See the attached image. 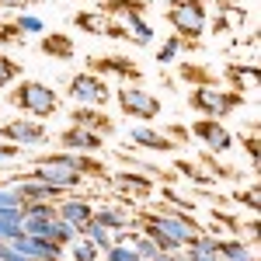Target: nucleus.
<instances>
[{"mask_svg":"<svg viewBox=\"0 0 261 261\" xmlns=\"http://www.w3.org/2000/svg\"><path fill=\"white\" fill-rule=\"evenodd\" d=\"M164 18H167V24L174 28V35L181 39L185 53H199L202 35H205V24H209L205 0H167Z\"/></svg>","mask_w":261,"mask_h":261,"instance_id":"f257e3e1","label":"nucleus"},{"mask_svg":"<svg viewBox=\"0 0 261 261\" xmlns=\"http://www.w3.org/2000/svg\"><path fill=\"white\" fill-rule=\"evenodd\" d=\"M188 105L192 112H199L205 119H226L233 112L244 108V94L233 91V87H220V84H202V87H192L188 91Z\"/></svg>","mask_w":261,"mask_h":261,"instance_id":"f03ea898","label":"nucleus"},{"mask_svg":"<svg viewBox=\"0 0 261 261\" xmlns=\"http://www.w3.org/2000/svg\"><path fill=\"white\" fill-rule=\"evenodd\" d=\"M11 105L28 112V119H53L60 112V94L42 81H21L14 91H11Z\"/></svg>","mask_w":261,"mask_h":261,"instance_id":"7ed1b4c3","label":"nucleus"},{"mask_svg":"<svg viewBox=\"0 0 261 261\" xmlns=\"http://www.w3.org/2000/svg\"><path fill=\"white\" fill-rule=\"evenodd\" d=\"M115 101H119L122 112H125L129 119H136V122H153L161 115V98L150 94L140 84H122L119 91H115Z\"/></svg>","mask_w":261,"mask_h":261,"instance_id":"20e7f679","label":"nucleus"},{"mask_svg":"<svg viewBox=\"0 0 261 261\" xmlns=\"http://www.w3.org/2000/svg\"><path fill=\"white\" fill-rule=\"evenodd\" d=\"M66 98L77 101V105H98V108H105V101L112 98V91H108L105 77L91 73V70H81L66 84Z\"/></svg>","mask_w":261,"mask_h":261,"instance_id":"39448f33","label":"nucleus"},{"mask_svg":"<svg viewBox=\"0 0 261 261\" xmlns=\"http://www.w3.org/2000/svg\"><path fill=\"white\" fill-rule=\"evenodd\" d=\"M188 136H195L209 153H230V150H233V136H230V129H226L220 119H205V115H202L199 122L188 125Z\"/></svg>","mask_w":261,"mask_h":261,"instance_id":"423d86ee","label":"nucleus"},{"mask_svg":"<svg viewBox=\"0 0 261 261\" xmlns=\"http://www.w3.org/2000/svg\"><path fill=\"white\" fill-rule=\"evenodd\" d=\"M87 70L98 77H115V81H143L140 63H133L129 56H87Z\"/></svg>","mask_w":261,"mask_h":261,"instance_id":"0eeeda50","label":"nucleus"},{"mask_svg":"<svg viewBox=\"0 0 261 261\" xmlns=\"http://www.w3.org/2000/svg\"><path fill=\"white\" fill-rule=\"evenodd\" d=\"M0 140L18 143V146H42V143H49V133L39 119H11L0 122Z\"/></svg>","mask_w":261,"mask_h":261,"instance_id":"6e6552de","label":"nucleus"},{"mask_svg":"<svg viewBox=\"0 0 261 261\" xmlns=\"http://www.w3.org/2000/svg\"><path fill=\"white\" fill-rule=\"evenodd\" d=\"M32 178L45 181V185H53V188H60V192H73V188H81L87 178H81L73 167H63V164H49V161H39L32 171H28Z\"/></svg>","mask_w":261,"mask_h":261,"instance_id":"1a4fd4ad","label":"nucleus"},{"mask_svg":"<svg viewBox=\"0 0 261 261\" xmlns=\"http://www.w3.org/2000/svg\"><path fill=\"white\" fill-rule=\"evenodd\" d=\"M129 143L133 146H140V150H150V153H178V140H171L167 133H161V129H153V125H133L129 129Z\"/></svg>","mask_w":261,"mask_h":261,"instance_id":"9d476101","label":"nucleus"},{"mask_svg":"<svg viewBox=\"0 0 261 261\" xmlns=\"http://www.w3.org/2000/svg\"><path fill=\"white\" fill-rule=\"evenodd\" d=\"M56 143H60V150H73V153H101L105 150L101 133H91L84 125H66L56 136Z\"/></svg>","mask_w":261,"mask_h":261,"instance_id":"9b49d317","label":"nucleus"},{"mask_svg":"<svg viewBox=\"0 0 261 261\" xmlns=\"http://www.w3.org/2000/svg\"><path fill=\"white\" fill-rule=\"evenodd\" d=\"M108 185L119 195H133V199H150L153 195V178H146L143 171H115V174H108Z\"/></svg>","mask_w":261,"mask_h":261,"instance_id":"f8f14e48","label":"nucleus"},{"mask_svg":"<svg viewBox=\"0 0 261 261\" xmlns=\"http://www.w3.org/2000/svg\"><path fill=\"white\" fill-rule=\"evenodd\" d=\"M70 125H84L91 133H101V136H115V119L105 115V112H94V105H81L77 112H70Z\"/></svg>","mask_w":261,"mask_h":261,"instance_id":"ddd939ff","label":"nucleus"},{"mask_svg":"<svg viewBox=\"0 0 261 261\" xmlns=\"http://www.w3.org/2000/svg\"><path fill=\"white\" fill-rule=\"evenodd\" d=\"M56 216L63 223H70V226H77V233H81V226L94 216V205L87 199H73V195L70 199H56Z\"/></svg>","mask_w":261,"mask_h":261,"instance_id":"4468645a","label":"nucleus"},{"mask_svg":"<svg viewBox=\"0 0 261 261\" xmlns=\"http://www.w3.org/2000/svg\"><path fill=\"white\" fill-rule=\"evenodd\" d=\"M91 220H98L101 226H108V230L115 233V241H119V233H125V230L133 226V216H129V209H125V205H115V202H108V205H98Z\"/></svg>","mask_w":261,"mask_h":261,"instance_id":"2eb2a0df","label":"nucleus"},{"mask_svg":"<svg viewBox=\"0 0 261 261\" xmlns=\"http://www.w3.org/2000/svg\"><path fill=\"white\" fill-rule=\"evenodd\" d=\"M223 77H226V84L233 87V91H254L261 81V73H258V66L254 63H226V70H223Z\"/></svg>","mask_w":261,"mask_h":261,"instance_id":"dca6fc26","label":"nucleus"},{"mask_svg":"<svg viewBox=\"0 0 261 261\" xmlns=\"http://www.w3.org/2000/svg\"><path fill=\"white\" fill-rule=\"evenodd\" d=\"M42 56H53V60H73V53H77V45H73V35H66V32H45L39 42Z\"/></svg>","mask_w":261,"mask_h":261,"instance_id":"f3484780","label":"nucleus"},{"mask_svg":"<svg viewBox=\"0 0 261 261\" xmlns=\"http://www.w3.org/2000/svg\"><path fill=\"white\" fill-rule=\"evenodd\" d=\"M216 251H220V261H258L254 247L244 244L241 237H216Z\"/></svg>","mask_w":261,"mask_h":261,"instance_id":"a211bd4d","label":"nucleus"},{"mask_svg":"<svg viewBox=\"0 0 261 261\" xmlns=\"http://www.w3.org/2000/svg\"><path fill=\"white\" fill-rule=\"evenodd\" d=\"M181 251H185L181 261H220V251H216V237L213 233H199L195 241L185 244Z\"/></svg>","mask_w":261,"mask_h":261,"instance_id":"6ab92c4d","label":"nucleus"},{"mask_svg":"<svg viewBox=\"0 0 261 261\" xmlns=\"http://www.w3.org/2000/svg\"><path fill=\"white\" fill-rule=\"evenodd\" d=\"M216 11H220V18H216L213 35H223V32H230V28H241L244 18H247V11H244L241 4H230V0H216Z\"/></svg>","mask_w":261,"mask_h":261,"instance_id":"aec40b11","label":"nucleus"},{"mask_svg":"<svg viewBox=\"0 0 261 261\" xmlns=\"http://www.w3.org/2000/svg\"><path fill=\"white\" fill-rule=\"evenodd\" d=\"M119 21H122V28H125V35H129L133 45H150L153 42V28H150L146 14H125Z\"/></svg>","mask_w":261,"mask_h":261,"instance_id":"412c9836","label":"nucleus"},{"mask_svg":"<svg viewBox=\"0 0 261 261\" xmlns=\"http://www.w3.org/2000/svg\"><path fill=\"white\" fill-rule=\"evenodd\" d=\"M108 14L105 11H77L73 14V28H81V32H87V35H105V28H108Z\"/></svg>","mask_w":261,"mask_h":261,"instance_id":"4be33fe9","label":"nucleus"},{"mask_svg":"<svg viewBox=\"0 0 261 261\" xmlns=\"http://www.w3.org/2000/svg\"><path fill=\"white\" fill-rule=\"evenodd\" d=\"M146 0H98V11L108 18H125V14H146Z\"/></svg>","mask_w":261,"mask_h":261,"instance_id":"5701e85b","label":"nucleus"},{"mask_svg":"<svg viewBox=\"0 0 261 261\" xmlns=\"http://www.w3.org/2000/svg\"><path fill=\"white\" fill-rule=\"evenodd\" d=\"M181 81L192 84V87H202V84H216V73L199 60H185L181 63Z\"/></svg>","mask_w":261,"mask_h":261,"instance_id":"b1692460","label":"nucleus"},{"mask_svg":"<svg viewBox=\"0 0 261 261\" xmlns=\"http://www.w3.org/2000/svg\"><path fill=\"white\" fill-rule=\"evenodd\" d=\"M81 237H87L98 251H105V247H112V244H115V233H112L108 226H101L98 220H87V223H84V226H81Z\"/></svg>","mask_w":261,"mask_h":261,"instance_id":"393cba45","label":"nucleus"},{"mask_svg":"<svg viewBox=\"0 0 261 261\" xmlns=\"http://www.w3.org/2000/svg\"><path fill=\"white\" fill-rule=\"evenodd\" d=\"M174 174H178V178H192L195 185H213V181H216L209 171H202V164H195V161H178L174 164Z\"/></svg>","mask_w":261,"mask_h":261,"instance_id":"a878e982","label":"nucleus"},{"mask_svg":"<svg viewBox=\"0 0 261 261\" xmlns=\"http://www.w3.org/2000/svg\"><path fill=\"white\" fill-rule=\"evenodd\" d=\"M105 261H143V258L129 241H115L112 247H105Z\"/></svg>","mask_w":261,"mask_h":261,"instance_id":"bb28decb","label":"nucleus"},{"mask_svg":"<svg viewBox=\"0 0 261 261\" xmlns=\"http://www.w3.org/2000/svg\"><path fill=\"white\" fill-rule=\"evenodd\" d=\"M178 56H185V45H181L178 35H171V39H167L161 49H157V63H161V66H171Z\"/></svg>","mask_w":261,"mask_h":261,"instance_id":"cd10ccee","label":"nucleus"},{"mask_svg":"<svg viewBox=\"0 0 261 261\" xmlns=\"http://www.w3.org/2000/svg\"><path fill=\"white\" fill-rule=\"evenodd\" d=\"M70 251H73V261H98L101 258V251L87 241V237H81V241L73 237V241H70Z\"/></svg>","mask_w":261,"mask_h":261,"instance_id":"c85d7f7f","label":"nucleus"},{"mask_svg":"<svg viewBox=\"0 0 261 261\" xmlns=\"http://www.w3.org/2000/svg\"><path fill=\"white\" fill-rule=\"evenodd\" d=\"M21 28V35L28 39V35H45V21L35 18V14H18V21H14Z\"/></svg>","mask_w":261,"mask_h":261,"instance_id":"c756f323","label":"nucleus"},{"mask_svg":"<svg viewBox=\"0 0 261 261\" xmlns=\"http://www.w3.org/2000/svg\"><path fill=\"white\" fill-rule=\"evenodd\" d=\"M21 73V63L11 60V56H0V87H7L11 81H18Z\"/></svg>","mask_w":261,"mask_h":261,"instance_id":"7c9ffc66","label":"nucleus"},{"mask_svg":"<svg viewBox=\"0 0 261 261\" xmlns=\"http://www.w3.org/2000/svg\"><path fill=\"white\" fill-rule=\"evenodd\" d=\"M0 45H24V35L14 21H4L0 24Z\"/></svg>","mask_w":261,"mask_h":261,"instance_id":"2f4dec72","label":"nucleus"},{"mask_svg":"<svg viewBox=\"0 0 261 261\" xmlns=\"http://www.w3.org/2000/svg\"><path fill=\"white\" fill-rule=\"evenodd\" d=\"M21 205H24V199L18 192L11 185H0V209H21Z\"/></svg>","mask_w":261,"mask_h":261,"instance_id":"473e14b6","label":"nucleus"},{"mask_svg":"<svg viewBox=\"0 0 261 261\" xmlns=\"http://www.w3.org/2000/svg\"><path fill=\"white\" fill-rule=\"evenodd\" d=\"M233 205H247L251 213H258V205H261V199H258V188H247V192H237V195H233Z\"/></svg>","mask_w":261,"mask_h":261,"instance_id":"72a5a7b5","label":"nucleus"},{"mask_svg":"<svg viewBox=\"0 0 261 261\" xmlns=\"http://www.w3.org/2000/svg\"><path fill=\"white\" fill-rule=\"evenodd\" d=\"M244 150H247L251 167H258V136H254V125H251V136H244Z\"/></svg>","mask_w":261,"mask_h":261,"instance_id":"f704fd0d","label":"nucleus"},{"mask_svg":"<svg viewBox=\"0 0 261 261\" xmlns=\"http://www.w3.org/2000/svg\"><path fill=\"white\" fill-rule=\"evenodd\" d=\"M18 157H21V146H18V143H7V140L0 143V164L18 161Z\"/></svg>","mask_w":261,"mask_h":261,"instance_id":"c9c22d12","label":"nucleus"},{"mask_svg":"<svg viewBox=\"0 0 261 261\" xmlns=\"http://www.w3.org/2000/svg\"><path fill=\"white\" fill-rule=\"evenodd\" d=\"M150 261H181V251H157Z\"/></svg>","mask_w":261,"mask_h":261,"instance_id":"e433bc0d","label":"nucleus"},{"mask_svg":"<svg viewBox=\"0 0 261 261\" xmlns=\"http://www.w3.org/2000/svg\"><path fill=\"white\" fill-rule=\"evenodd\" d=\"M28 4H39V0H0V7H28Z\"/></svg>","mask_w":261,"mask_h":261,"instance_id":"4c0bfd02","label":"nucleus"}]
</instances>
